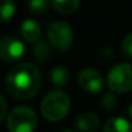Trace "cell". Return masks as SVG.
<instances>
[{"mask_svg":"<svg viewBox=\"0 0 132 132\" xmlns=\"http://www.w3.org/2000/svg\"><path fill=\"white\" fill-rule=\"evenodd\" d=\"M25 53L23 43L13 36H3L0 42V57L5 62L18 61Z\"/></svg>","mask_w":132,"mask_h":132,"instance_id":"6","label":"cell"},{"mask_svg":"<svg viewBox=\"0 0 132 132\" xmlns=\"http://www.w3.org/2000/svg\"><path fill=\"white\" fill-rule=\"evenodd\" d=\"M102 102V108H105L106 110H113L115 106H117V102H118V100H117V96L113 93V92H108V93H105L104 96H102V100H101Z\"/></svg>","mask_w":132,"mask_h":132,"instance_id":"16","label":"cell"},{"mask_svg":"<svg viewBox=\"0 0 132 132\" xmlns=\"http://www.w3.org/2000/svg\"><path fill=\"white\" fill-rule=\"evenodd\" d=\"M48 7H49V2H48V0H30V3H29V9L34 14H43V13H45Z\"/></svg>","mask_w":132,"mask_h":132,"instance_id":"15","label":"cell"},{"mask_svg":"<svg viewBox=\"0 0 132 132\" xmlns=\"http://www.w3.org/2000/svg\"><path fill=\"white\" fill-rule=\"evenodd\" d=\"M104 132H132V128L127 119L122 117H114L106 120Z\"/></svg>","mask_w":132,"mask_h":132,"instance_id":"11","label":"cell"},{"mask_svg":"<svg viewBox=\"0 0 132 132\" xmlns=\"http://www.w3.org/2000/svg\"><path fill=\"white\" fill-rule=\"evenodd\" d=\"M21 30V35L25 40L30 42V43H35L40 39L42 35V30L40 26L36 21L34 20H25L20 27Z\"/></svg>","mask_w":132,"mask_h":132,"instance_id":"8","label":"cell"},{"mask_svg":"<svg viewBox=\"0 0 132 132\" xmlns=\"http://www.w3.org/2000/svg\"><path fill=\"white\" fill-rule=\"evenodd\" d=\"M40 87L42 74L38 66L31 62H22L13 66L5 77V89L17 100H29L34 97Z\"/></svg>","mask_w":132,"mask_h":132,"instance_id":"1","label":"cell"},{"mask_svg":"<svg viewBox=\"0 0 132 132\" xmlns=\"http://www.w3.org/2000/svg\"><path fill=\"white\" fill-rule=\"evenodd\" d=\"M32 54L34 58L39 62H45L49 57H51V47L48 45V43L45 40H40L36 43V45L32 49Z\"/></svg>","mask_w":132,"mask_h":132,"instance_id":"13","label":"cell"},{"mask_svg":"<svg viewBox=\"0 0 132 132\" xmlns=\"http://www.w3.org/2000/svg\"><path fill=\"white\" fill-rule=\"evenodd\" d=\"M73 29L65 21H56L48 27V40L52 48L58 52H66L73 45Z\"/></svg>","mask_w":132,"mask_h":132,"instance_id":"5","label":"cell"},{"mask_svg":"<svg viewBox=\"0 0 132 132\" xmlns=\"http://www.w3.org/2000/svg\"><path fill=\"white\" fill-rule=\"evenodd\" d=\"M9 132H32L38 124V117L31 108L17 106L7 117Z\"/></svg>","mask_w":132,"mask_h":132,"instance_id":"3","label":"cell"},{"mask_svg":"<svg viewBox=\"0 0 132 132\" xmlns=\"http://www.w3.org/2000/svg\"><path fill=\"white\" fill-rule=\"evenodd\" d=\"M122 51H123V53L127 57L132 58V32L128 34L123 39V42H122Z\"/></svg>","mask_w":132,"mask_h":132,"instance_id":"17","label":"cell"},{"mask_svg":"<svg viewBox=\"0 0 132 132\" xmlns=\"http://www.w3.org/2000/svg\"><path fill=\"white\" fill-rule=\"evenodd\" d=\"M62 132H74V131H71V129H65V131H62Z\"/></svg>","mask_w":132,"mask_h":132,"instance_id":"20","label":"cell"},{"mask_svg":"<svg viewBox=\"0 0 132 132\" xmlns=\"http://www.w3.org/2000/svg\"><path fill=\"white\" fill-rule=\"evenodd\" d=\"M106 82L111 92L124 93L132 91V63L115 65L110 69Z\"/></svg>","mask_w":132,"mask_h":132,"instance_id":"4","label":"cell"},{"mask_svg":"<svg viewBox=\"0 0 132 132\" xmlns=\"http://www.w3.org/2000/svg\"><path fill=\"white\" fill-rule=\"evenodd\" d=\"M16 12V7L13 0H2V18L3 22L9 21Z\"/></svg>","mask_w":132,"mask_h":132,"instance_id":"14","label":"cell"},{"mask_svg":"<svg viewBox=\"0 0 132 132\" xmlns=\"http://www.w3.org/2000/svg\"><path fill=\"white\" fill-rule=\"evenodd\" d=\"M51 4L61 14H71L79 8L80 0H51Z\"/></svg>","mask_w":132,"mask_h":132,"instance_id":"12","label":"cell"},{"mask_svg":"<svg viewBox=\"0 0 132 132\" xmlns=\"http://www.w3.org/2000/svg\"><path fill=\"white\" fill-rule=\"evenodd\" d=\"M77 127L82 132H95L98 128L100 119L93 113H84L77 118Z\"/></svg>","mask_w":132,"mask_h":132,"instance_id":"9","label":"cell"},{"mask_svg":"<svg viewBox=\"0 0 132 132\" xmlns=\"http://www.w3.org/2000/svg\"><path fill=\"white\" fill-rule=\"evenodd\" d=\"M78 83L82 89L88 93H100L104 89V78L102 75L92 68L83 69L78 75Z\"/></svg>","mask_w":132,"mask_h":132,"instance_id":"7","label":"cell"},{"mask_svg":"<svg viewBox=\"0 0 132 132\" xmlns=\"http://www.w3.org/2000/svg\"><path fill=\"white\" fill-rule=\"evenodd\" d=\"M129 117L132 118V104H131V106H129Z\"/></svg>","mask_w":132,"mask_h":132,"instance_id":"19","label":"cell"},{"mask_svg":"<svg viewBox=\"0 0 132 132\" xmlns=\"http://www.w3.org/2000/svg\"><path fill=\"white\" fill-rule=\"evenodd\" d=\"M49 79H51V83L56 87H65L66 84L69 83V79H70V74H69V70L65 68L62 65H57L51 70L49 73Z\"/></svg>","mask_w":132,"mask_h":132,"instance_id":"10","label":"cell"},{"mask_svg":"<svg viewBox=\"0 0 132 132\" xmlns=\"http://www.w3.org/2000/svg\"><path fill=\"white\" fill-rule=\"evenodd\" d=\"M2 105H3V113L0 114V119H4V117H5V111H7V101H5V98H4V96H2Z\"/></svg>","mask_w":132,"mask_h":132,"instance_id":"18","label":"cell"},{"mask_svg":"<svg viewBox=\"0 0 132 132\" xmlns=\"http://www.w3.org/2000/svg\"><path fill=\"white\" fill-rule=\"evenodd\" d=\"M70 110V97L62 91L49 92L42 101V115L49 122H58Z\"/></svg>","mask_w":132,"mask_h":132,"instance_id":"2","label":"cell"}]
</instances>
